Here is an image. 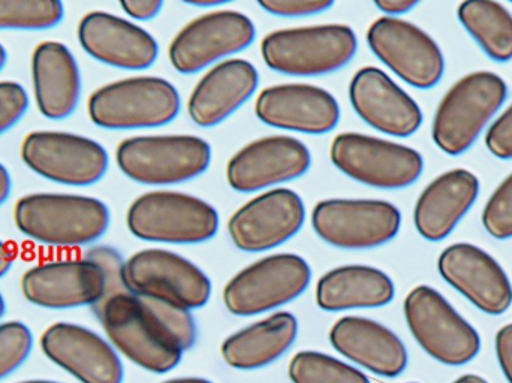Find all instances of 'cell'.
I'll return each mask as SVG.
<instances>
[{
    "label": "cell",
    "mask_w": 512,
    "mask_h": 383,
    "mask_svg": "<svg viewBox=\"0 0 512 383\" xmlns=\"http://www.w3.org/2000/svg\"><path fill=\"white\" fill-rule=\"evenodd\" d=\"M33 333L24 322L0 324V381L17 372L33 351Z\"/></svg>",
    "instance_id": "33"
},
{
    "label": "cell",
    "mask_w": 512,
    "mask_h": 383,
    "mask_svg": "<svg viewBox=\"0 0 512 383\" xmlns=\"http://www.w3.org/2000/svg\"><path fill=\"white\" fill-rule=\"evenodd\" d=\"M26 89L15 81H0V135L11 131L29 110Z\"/></svg>",
    "instance_id": "36"
},
{
    "label": "cell",
    "mask_w": 512,
    "mask_h": 383,
    "mask_svg": "<svg viewBox=\"0 0 512 383\" xmlns=\"http://www.w3.org/2000/svg\"><path fill=\"white\" fill-rule=\"evenodd\" d=\"M459 18L487 56L496 62L512 59V15L493 0H469L459 6Z\"/></svg>",
    "instance_id": "30"
},
{
    "label": "cell",
    "mask_w": 512,
    "mask_h": 383,
    "mask_svg": "<svg viewBox=\"0 0 512 383\" xmlns=\"http://www.w3.org/2000/svg\"><path fill=\"white\" fill-rule=\"evenodd\" d=\"M131 294L180 309H201L212 298L209 276L194 262L167 249H144L125 261Z\"/></svg>",
    "instance_id": "11"
},
{
    "label": "cell",
    "mask_w": 512,
    "mask_h": 383,
    "mask_svg": "<svg viewBox=\"0 0 512 383\" xmlns=\"http://www.w3.org/2000/svg\"><path fill=\"white\" fill-rule=\"evenodd\" d=\"M14 259V250H12L8 244L0 240V279L11 271L12 265H14Z\"/></svg>",
    "instance_id": "42"
},
{
    "label": "cell",
    "mask_w": 512,
    "mask_h": 383,
    "mask_svg": "<svg viewBox=\"0 0 512 383\" xmlns=\"http://www.w3.org/2000/svg\"><path fill=\"white\" fill-rule=\"evenodd\" d=\"M164 383H213V382H210L209 379H204V378H179V379H171V381H167Z\"/></svg>",
    "instance_id": "46"
},
{
    "label": "cell",
    "mask_w": 512,
    "mask_h": 383,
    "mask_svg": "<svg viewBox=\"0 0 512 383\" xmlns=\"http://www.w3.org/2000/svg\"><path fill=\"white\" fill-rule=\"evenodd\" d=\"M78 42L93 59L125 71H144L155 65L159 45L155 36L125 18L92 11L78 24Z\"/></svg>",
    "instance_id": "23"
},
{
    "label": "cell",
    "mask_w": 512,
    "mask_h": 383,
    "mask_svg": "<svg viewBox=\"0 0 512 383\" xmlns=\"http://www.w3.org/2000/svg\"><path fill=\"white\" fill-rule=\"evenodd\" d=\"M107 291L104 271L89 259H60L30 268L21 279L23 297L48 310L95 307Z\"/></svg>",
    "instance_id": "17"
},
{
    "label": "cell",
    "mask_w": 512,
    "mask_h": 383,
    "mask_svg": "<svg viewBox=\"0 0 512 383\" xmlns=\"http://www.w3.org/2000/svg\"><path fill=\"white\" fill-rule=\"evenodd\" d=\"M116 162L128 179L140 185H180L209 170L212 147L195 135H143L123 140Z\"/></svg>",
    "instance_id": "5"
},
{
    "label": "cell",
    "mask_w": 512,
    "mask_h": 383,
    "mask_svg": "<svg viewBox=\"0 0 512 383\" xmlns=\"http://www.w3.org/2000/svg\"><path fill=\"white\" fill-rule=\"evenodd\" d=\"M258 5L265 12L277 17H312L328 11L334 2L331 0H261Z\"/></svg>",
    "instance_id": "37"
},
{
    "label": "cell",
    "mask_w": 512,
    "mask_h": 383,
    "mask_svg": "<svg viewBox=\"0 0 512 383\" xmlns=\"http://www.w3.org/2000/svg\"><path fill=\"white\" fill-rule=\"evenodd\" d=\"M439 273L466 300L487 315L499 316L512 304V285L504 268L486 250L457 243L439 256Z\"/></svg>",
    "instance_id": "22"
},
{
    "label": "cell",
    "mask_w": 512,
    "mask_h": 383,
    "mask_svg": "<svg viewBox=\"0 0 512 383\" xmlns=\"http://www.w3.org/2000/svg\"><path fill=\"white\" fill-rule=\"evenodd\" d=\"M358 50V39L346 24H318L268 33L261 56L271 71L292 77H321L345 68Z\"/></svg>",
    "instance_id": "3"
},
{
    "label": "cell",
    "mask_w": 512,
    "mask_h": 383,
    "mask_svg": "<svg viewBox=\"0 0 512 383\" xmlns=\"http://www.w3.org/2000/svg\"><path fill=\"white\" fill-rule=\"evenodd\" d=\"M6 313V303L5 298H3V295L0 294V324H2L3 316H5Z\"/></svg>",
    "instance_id": "48"
},
{
    "label": "cell",
    "mask_w": 512,
    "mask_h": 383,
    "mask_svg": "<svg viewBox=\"0 0 512 383\" xmlns=\"http://www.w3.org/2000/svg\"><path fill=\"white\" fill-rule=\"evenodd\" d=\"M403 309L415 342L438 363L465 366L480 354L478 331L436 289L426 285L412 289Z\"/></svg>",
    "instance_id": "8"
},
{
    "label": "cell",
    "mask_w": 512,
    "mask_h": 383,
    "mask_svg": "<svg viewBox=\"0 0 512 383\" xmlns=\"http://www.w3.org/2000/svg\"><path fill=\"white\" fill-rule=\"evenodd\" d=\"M258 120L271 128L324 135L339 125L340 105L328 90L306 83L267 87L255 102Z\"/></svg>",
    "instance_id": "20"
},
{
    "label": "cell",
    "mask_w": 512,
    "mask_h": 383,
    "mask_svg": "<svg viewBox=\"0 0 512 383\" xmlns=\"http://www.w3.org/2000/svg\"><path fill=\"white\" fill-rule=\"evenodd\" d=\"M328 337L336 352L373 375L399 378L408 367L405 345L381 322L363 316H345L331 327Z\"/></svg>",
    "instance_id": "24"
},
{
    "label": "cell",
    "mask_w": 512,
    "mask_h": 383,
    "mask_svg": "<svg viewBox=\"0 0 512 383\" xmlns=\"http://www.w3.org/2000/svg\"><path fill=\"white\" fill-rule=\"evenodd\" d=\"M411 383H417V382H411Z\"/></svg>",
    "instance_id": "50"
},
{
    "label": "cell",
    "mask_w": 512,
    "mask_h": 383,
    "mask_svg": "<svg viewBox=\"0 0 512 383\" xmlns=\"http://www.w3.org/2000/svg\"><path fill=\"white\" fill-rule=\"evenodd\" d=\"M402 214L382 199H324L312 211L319 238L343 250H369L390 243L399 234Z\"/></svg>",
    "instance_id": "13"
},
{
    "label": "cell",
    "mask_w": 512,
    "mask_h": 383,
    "mask_svg": "<svg viewBox=\"0 0 512 383\" xmlns=\"http://www.w3.org/2000/svg\"><path fill=\"white\" fill-rule=\"evenodd\" d=\"M84 258L95 262L104 271L105 279H107V291H105V297L102 298V301L113 297V295L129 292L125 283V261L116 249L110 246L92 247V249L87 250Z\"/></svg>",
    "instance_id": "35"
},
{
    "label": "cell",
    "mask_w": 512,
    "mask_h": 383,
    "mask_svg": "<svg viewBox=\"0 0 512 383\" xmlns=\"http://www.w3.org/2000/svg\"><path fill=\"white\" fill-rule=\"evenodd\" d=\"M366 38L372 53L409 86L432 89L441 81L444 54L435 39L414 23L381 17L370 24Z\"/></svg>",
    "instance_id": "15"
},
{
    "label": "cell",
    "mask_w": 512,
    "mask_h": 383,
    "mask_svg": "<svg viewBox=\"0 0 512 383\" xmlns=\"http://www.w3.org/2000/svg\"><path fill=\"white\" fill-rule=\"evenodd\" d=\"M255 36V24L248 15L221 9L186 24L171 41L168 57L180 74H197L251 47Z\"/></svg>",
    "instance_id": "14"
},
{
    "label": "cell",
    "mask_w": 512,
    "mask_h": 383,
    "mask_svg": "<svg viewBox=\"0 0 512 383\" xmlns=\"http://www.w3.org/2000/svg\"><path fill=\"white\" fill-rule=\"evenodd\" d=\"M120 8L134 20L147 21L158 17L159 12L164 8V2L162 0H123L120 2Z\"/></svg>",
    "instance_id": "39"
},
{
    "label": "cell",
    "mask_w": 512,
    "mask_h": 383,
    "mask_svg": "<svg viewBox=\"0 0 512 383\" xmlns=\"http://www.w3.org/2000/svg\"><path fill=\"white\" fill-rule=\"evenodd\" d=\"M480 182L471 171L453 170L433 180L418 198L415 228L429 241H441L477 201Z\"/></svg>",
    "instance_id": "27"
},
{
    "label": "cell",
    "mask_w": 512,
    "mask_h": 383,
    "mask_svg": "<svg viewBox=\"0 0 512 383\" xmlns=\"http://www.w3.org/2000/svg\"><path fill=\"white\" fill-rule=\"evenodd\" d=\"M42 354L80 383H123L119 352L90 328L56 322L42 333Z\"/></svg>",
    "instance_id": "18"
},
{
    "label": "cell",
    "mask_w": 512,
    "mask_h": 383,
    "mask_svg": "<svg viewBox=\"0 0 512 383\" xmlns=\"http://www.w3.org/2000/svg\"><path fill=\"white\" fill-rule=\"evenodd\" d=\"M496 355L502 373L512 383V324L505 325L496 334Z\"/></svg>",
    "instance_id": "40"
},
{
    "label": "cell",
    "mask_w": 512,
    "mask_h": 383,
    "mask_svg": "<svg viewBox=\"0 0 512 383\" xmlns=\"http://www.w3.org/2000/svg\"><path fill=\"white\" fill-rule=\"evenodd\" d=\"M304 222L306 207L301 196L291 189L276 188L240 207L228 220V234L243 252H267L295 237Z\"/></svg>",
    "instance_id": "16"
},
{
    "label": "cell",
    "mask_w": 512,
    "mask_h": 383,
    "mask_svg": "<svg viewBox=\"0 0 512 383\" xmlns=\"http://www.w3.org/2000/svg\"><path fill=\"white\" fill-rule=\"evenodd\" d=\"M312 270L294 253H276L252 262L224 288V303L236 316H256L292 303L306 292Z\"/></svg>",
    "instance_id": "10"
},
{
    "label": "cell",
    "mask_w": 512,
    "mask_h": 383,
    "mask_svg": "<svg viewBox=\"0 0 512 383\" xmlns=\"http://www.w3.org/2000/svg\"><path fill=\"white\" fill-rule=\"evenodd\" d=\"M454 383H489L486 379L481 378L478 375H465L462 378L457 379Z\"/></svg>",
    "instance_id": "45"
},
{
    "label": "cell",
    "mask_w": 512,
    "mask_h": 383,
    "mask_svg": "<svg viewBox=\"0 0 512 383\" xmlns=\"http://www.w3.org/2000/svg\"><path fill=\"white\" fill-rule=\"evenodd\" d=\"M258 84V71L249 60L216 63L189 96V117L201 128L221 125L254 96Z\"/></svg>",
    "instance_id": "25"
},
{
    "label": "cell",
    "mask_w": 512,
    "mask_h": 383,
    "mask_svg": "<svg viewBox=\"0 0 512 383\" xmlns=\"http://www.w3.org/2000/svg\"><path fill=\"white\" fill-rule=\"evenodd\" d=\"M6 62H8V53H6V48L0 44V72L5 68Z\"/></svg>",
    "instance_id": "47"
},
{
    "label": "cell",
    "mask_w": 512,
    "mask_h": 383,
    "mask_svg": "<svg viewBox=\"0 0 512 383\" xmlns=\"http://www.w3.org/2000/svg\"><path fill=\"white\" fill-rule=\"evenodd\" d=\"M21 159L36 176L72 188L96 185L110 167V156L102 144L62 131L27 135L21 144Z\"/></svg>",
    "instance_id": "12"
},
{
    "label": "cell",
    "mask_w": 512,
    "mask_h": 383,
    "mask_svg": "<svg viewBox=\"0 0 512 383\" xmlns=\"http://www.w3.org/2000/svg\"><path fill=\"white\" fill-rule=\"evenodd\" d=\"M17 383H62V382L47 381V379H32V381H23V382H17Z\"/></svg>",
    "instance_id": "49"
},
{
    "label": "cell",
    "mask_w": 512,
    "mask_h": 383,
    "mask_svg": "<svg viewBox=\"0 0 512 383\" xmlns=\"http://www.w3.org/2000/svg\"><path fill=\"white\" fill-rule=\"evenodd\" d=\"M12 191V179L5 165L0 164V207L8 201Z\"/></svg>",
    "instance_id": "43"
},
{
    "label": "cell",
    "mask_w": 512,
    "mask_h": 383,
    "mask_svg": "<svg viewBox=\"0 0 512 383\" xmlns=\"http://www.w3.org/2000/svg\"><path fill=\"white\" fill-rule=\"evenodd\" d=\"M297 336V318L289 312H277L225 339L222 358L233 369L245 372L262 369L282 358Z\"/></svg>",
    "instance_id": "29"
},
{
    "label": "cell",
    "mask_w": 512,
    "mask_h": 383,
    "mask_svg": "<svg viewBox=\"0 0 512 383\" xmlns=\"http://www.w3.org/2000/svg\"><path fill=\"white\" fill-rule=\"evenodd\" d=\"M292 383H370L357 367L315 351H301L288 369Z\"/></svg>",
    "instance_id": "31"
},
{
    "label": "cell",
    "mask_w": 512,
    "mask_h": 383,
    "mask_svg": "<svg viewBox=\"0 0 512 383\" xmlns=\"http://www.w3.org/2000/svg\"><path fill=\"white\" fill-rule=\"evenodd\" d=\"M508 96L507 83L489 71L472 72L444 96L433 120V141L450 156L471 149Z\"/></svg>",
    "instance_id": "7"
},
{
    "label": "cell",
    "mask_w": 512,
    "mask_h": 383,
    "mask_svg": "<svg viewBox=\"0 0 512 383\" xmlns=\"http://www.w3.org/2000/svg\"><path fill=\"white\" fill-rule=\"evenodd\" d=\"M126 225L134 237L150 243L200 244L218 234L219 214L189 193L153 191L132 202Z\"/></svg>",
    "instance_id": "6"
},
{
    "label": "cell",
    "mask_w": 512,
    "mask_h": 383,
    "mask_svg": "<svg viewBox=\"0 0 512 383\" xmlns=\"http://www.w3.org/2000/svg\"><path fill=\"white\" fill-rule=\"evenodd\" d=\"M182 108L179 90L161 77L125 78L99 87L87 102L90 120L108 131L170 125Z\"/></svg>",
    "instance_id": "4"
},
{
    "label": "cell",
    "mask_w": 512,
    "mask_h": 383,
    "mask_svg": "<svg viewBox=\"0 0 512 383\" xmlns=\"http://www.w3.org/2000/svg\"><path fill=\"white\" fill-rule=\"evenodd\" d=\"M418 5L417 0H376L375 6L388 17L406 14Z\"/></svg>",
    "instance_id": "41"
},
{
    "label": "cell",
    "mask_w": 512,
    "mask_h": 383,
    "mask_svg": "<svg viewBox=\"0 0 512 383\" xmlns=\"http://www.w3.org/2000/svg\"><path fill=\"white\" fill-rule=\"evenodd\" d=\"M312 155L303 141L288 135H273L252 141L227 165L231 189L252 193L294 182L309 171Z\"/></svg>",
    "instance_id": "19"
},
{
    "label": "cell",
    "mask_w": 512,
    "mask_h": 383,
    "mask_svg": "<svg viewBox=\"0 0 512 383\" xmlns=\"http://www.w3.org/2000/svg\"><path fill=\"white\" fill-rule=\"evenodd\" d=\"M65 17L57 0H0V30H50Z\"/></svg>",
    "instance_id": "32"
},
{
    "label": "cell",
    "mask_w": 512,
    "mask_h": 383,
    "mask_svg": "<svg viewBox=\"0 0 512 383\" xmlns=\"http://www.w3.org/2000/svg\"><path fill=\"white\" fill-rule=\"evenodd\" d=\"M108 342L135 366L165 375L179 366L182 346L168 330L149 298L125 292L93 307Z\"/></svg>",
    "instance_id": "1"
},
{
    "label": "cell",
    "mask_w": 512,
    "mask_h": 383,
    "mask_svg": "<svg viewBox=\"0 0 512 383\" xmlns=\"http://www.w3.org/2000/svg\"><path fill=\"white\" fill-rule=\"evenodd\" d=\"M32 83L36 107L45 119L62 122L77 110L83 92L80 66L62 42L45 41L35 48Z\"/></svg>",
    "instance_id": "26"
},
{
    "label": "cell",
    "mask_w": 512,
    "mask_h": 383,
    "mask_svg": "<svg viewBox=\"0 0 512 383\" xmlns=\"http://www.w3.org/2000/svg\"><path fill=\"white\" fill-rule=\"evenodd\" d=\"M18 231L35 243L57 247L89 246L110 228L107 204L72 193H30L14 208Z\"/></svg>",
    "instance_id": "2"
},
{
    "label": "cell",
    "mask_w": 512,
    "mask_h": 383,
    "mask_svg": "<svg viewBox=\"0 0 512 383\" xmlns=\"http://www.w3.org/2000/svg\"><path fill=\"white\" fill-rule=\"evenodd\" d=\"M393 280L369 265H343L325 273L316 285V304L325 312L378 309L394 300Z\"/></svg>",
    "instance_id": "28"
},
{
    "label": "cell",
    "mask_w": 512,
    "mask_h": 383,
    "mask_svg": "<svg viewBox=\"0 0 512 383\" xmlns=\"http://www.w3.org/2000/svg\"><path fill=\"white\" fill-rule=\"evenodd\" d=\"M486 146L499 159H512V105L490 126Z\"/></svg>",
    "instance_id": "38"
},
{
    "label": "cell",
    "mask_w": 512,
    "mask_h": 383,
    "mask_svg": "<svg viewBox=\"0 0 512 383\" xmlns=\"http://www.w3.org/2000/svg\"><path fill=\"white\" fill-rule=\"evenodd\" d=\"M185 3L197 6V8H218V6L228 3V0H185Z\"/></svg>",
    "instance_id": "44"
},
{
    "label": "cell",
    "mask_w": 512,
    "mask_h": 383,
    "mask_svg": "<svg viewBox=\"0 0 512 383\" xmlns=\"http://www.w3.org/2000/svg\"><path fill=\"white\" fill-rule=\"evenodd\" d=\"M349 101L366 125L390 137H411L423 125L420 105L375 66L355 72L349 84Z\"/></svg>",
    "instance_id": "21"
},
{
    "label": "cell",
    "mask_w": 512,
    "mask_h": 383,
    "mask_svg": "<svg viewBox=\"0 0 512 383\" xmlns=\"http://www.w3.org/2000/svg\"><path fill=\"white\" fill-rule=\"evenodd\" d=\"M330 159L349 179L387 191L414 185L424 170L423 156L417 150L358 132L337 135Z\"/></svg>",
    "instance_id": "9"
},
{
    "label": "cell",
    "mask_w": 512,
    "mask_h": 383,
    "mask_svg": "<svg viewBox=\"0 0 512 383\" xmlns=\"http://www.w3.org/2000/svg\"><path fill=\"white\" fill-rule=\"evenodd\" d=\"M483 225L496 240L512 238V174L487 201Z\"/></svg>",
    "instance_id": "34"
}]
</instances>
